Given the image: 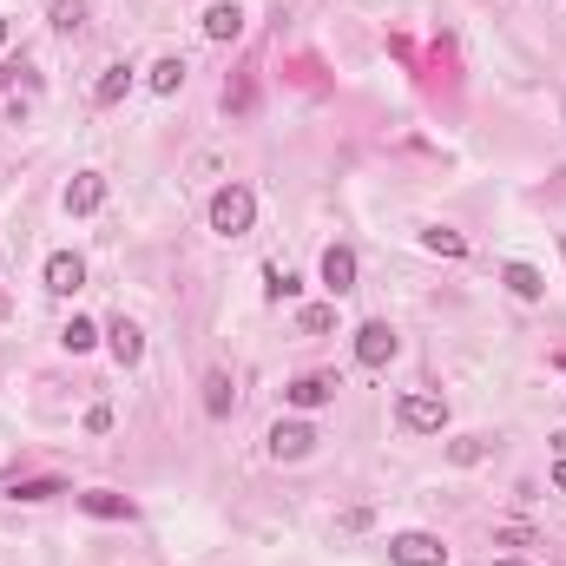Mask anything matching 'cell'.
Listing matches in <instances>:
<instances>
[{
	"label": "cell",
	"mask_w": 566,
	"mask_h": 566,
	"mask_svg": "<svg viewBox=\"0 0 566 566\" xmlns=\"http://www.w3.org/2000/svg\"><path fill=\"white\" fill-rule=\"evenodd\" d=\"M205 218H211V231H218V237H244L257 224V191L251 185H218Z\"/></svg>",
	"instance_id": "1"
},
{
	"label": "cell",
	"mask_w": 566,
	"mask_h": 566,
	"mask_svg": "<svg viewBox=\"0 0 566 566\" xmlns=\"http://www.w3.org/2000/svg\"><path fill=\"white\" fill-rule=\"evenodd\" d=\"M395 422L409 428V435H441V428H448V402H441V395H402V409H395Z\"/></svg>",
	"instance_id": "2"
},
{
	"label": "cell",
	"mask_w": 566,
	"mask_h": 566,
	"mask_svg": "<svg viewBox=\"0 0 566 566\" xmlns=\"http://www.w3.org/2000/svg\"><path fill=\"white\" fill-rule=\"evenodd\" d=\"M389 560L395 566H448V547L435 534H422V527H409V534L389 540Z\"/></svg>",
	"instance_id": "3"
},
{
	"label": "cell",
	"mask_w": 566,
	"mask_h": 566,
	"mask_svg": "<svg viewBox=\"0 0 566 566\" xmlns=\"http://www.w3.org/2000/svg\"><path fill=\"white\" fill-rule=\"evenodd\" d=\"M395 349H402V343H395V330L382 323V316L356 330V362H362V369H389V362H395Z\"/></svg>",
	"instance_id": "4"
},
{
	"label": "cell",
	"mask_w": 566,
	"mask_h": 566,
	"mask_svg": "<svg viewBox=\"0 0 566 566\" xmlns=\"http://www.w3.org/2000/svg\"><path fill=\"white\" fill-rule=\"evenodd\" d=\"M106 349H112V362H119V369H139V356H145V330L132 323V316H112V323H106Z\"/></svg>",
	"instance_id": "5"
},
{
	"label": "cell",
	"mask_w": 566,
	"mask_h": 566,
	"mask_svg": "<svg viewBox=\"0 0 566 566\" xmlns=\"http://www.w3.org/2000/svg\"><path fill=\"white\" fill-rule=\"evenodd\" d=\"M310 448H316V428L310 422H277V428H270V455H277V461H303Z\"/></svg>",
	"instance_id": "6"
},
{
	"label": "cell",
	"mask_w": 566,
	"mask_h": 566,
	"mask_svg": "<svg viewBox=\"0 0 566 566\" xmlns=\"http://www.w3.org/2000/svg\"><path fill=\"white\" fill-rule=\"evenodd\" d=\"M60 205L73 211V218H86V211H99V205H106V178H99V172H79L73 185H66V198H60Z\"/></svg>",
	"instance_id": "7"
},
{
	"label": "cell",
	"mask_w": 566,
	"mask_h": 566,
	"mask_svg": "<svg viewBox=\"0 0 566 566\" xmlns=\"http://www.w3.org/2000/svg\"><path fill=\"white\" fill-rule=\"evenodd\" d=\"M323 283H330L336 297L356 290V251H349V244H330V251H323Z\"/></svg>",
	"instance_id": "8"
},
{
	"label": "cell",
	"mask_w": 566,
	"mask_h": 566,
	"mask_svg": "<svg viewBox=\"0 0 566 566\" xmlns=\"http://www.w3.org/2000/svg\"><path fill=\"white\" fill-rule=\"evenodd\" d=\"M79 283H86V264H79L73 251H53L47 257V290H53V297H73Z\"/></svg>",
	"instance_id": "9"
},
{
	"label": "cell",
	"mask_w": 566,
	"mask_h": 566,
	"mask_svg": "<svg viewBox=\"0 0 566 566\" xmlns=\"http://www.w3.org/2000/svg\"><path fill=\"white\" fill-rule=\"evenodd\" d=\"M330 395H336V376H297L283 389V402H290V409H323Z\"/></svg>",
	"instance_id": "10"
},
{
	"label": "cell",
	"mask_w": 566,
	"mask_h": 566,
	"mask_svg": "<svg viewBox=\"0 0 566 566\" xmlns=\"http://www.w3.org/2000/svg\"><path fill=\"white\" fill-rule=\"evenodd\" d=\"M237 33H244V7H237V0L205 7V40H237Z\"/></svg>",
	"instance_id": "11"
},
{
	"label": "cell",
	"mask_w": 566,
	"mask_h": 566,
	"mask_svg": "<svg viewBox=\"0 0 566 566\" xmlns=\"http://www.w3.org/2000/svg\"><path fill=\"white\" fill-rule=\"evenodd\" d=\"M79 507H86L93 520H132V501H126V494H112V488H86V494H79Z\"/></svg>",
	"instance_id": "12"
},
{
	"label": "cell",
	"mask_w": 566,
	"mask_h": 566,
	"mask_svg": "<svg viewBox=\"0 0 566 566\" xmlns=\"http://www.w3.org/2000/svg\"><path fill=\"white\" fill-rule=\"evenodd\" d=\"M501 283L514 290L520 303H540V297H547V277H540L534 264H507V270H501Z\"/></svg>",
	"instance_id": "13"
},
{
	"label": "cell",
	"mask_w": 566,
	"mask_h": 566,
	"mask_svg": "<svg viewBox=\"0 0 566 566\" xmlns=\"http://www.w3.org/2000/svg\"><path fill=\"white\" fill-rule=\"evenodd\" d=\"M126 93H132V66H106V73L93 79V106H119Z\"/></svg>",
	"instance_id": "14"
},
{
	"label": "cell",
	"mask_w": 566,
	"mask_h": 566,
	"mask_svg": "<svg viewBox=\"0 0 566 566\" xmlns=\"http://www.w3.org/2000/svg\"><path fill=\"white\" fill-rule=\"evenodd\" d=\"M231 402H237L231 376H224V369H211V376H205V415H211V422H224V415H231Z\"/></svg>",
	"instance_id": "15"
},
{
	"label": "cell",
	"mask_w": 566,
	"mask_h": 566,
	"mask_svg": "<svg viewBox=\"0 0 566 566\" xmlns=\"http://www.w3.org/2000/svg\"><path fill=\"white\" fill-rule=\"evenodd\" d=\"M422 244H428L435 257H468V237H461V231H448V224H428V231H422Z\"/></svg>",
	"instance_id": "16"
},
{
	"label": "cell",
	"mask_w": 566,
	"mask_h": 566,
	"mask_svg": "<svg viewBox=\"0 0 566 566\" xmlns=\"http://www.w3.org/2000/svg\"><path fill=\"white\" fill-rule=\"evenodd\" d=\"M145 79H152V93H178V86H185V60H178V53H165Z\"/></svg>",
	"instance_id": "17"
},
{
	"label": "cell",
	"mask_w": 566,
	"mask_h": 566,
	"mask_svg": "<svg viewBox=\"0 0 566 566\" xmlns=\"http://www.w3.org/2000/svg\"><path fill=\"white\" fill-rule=\"evenodd\" d=\"M448 461H455V468H474V461H488V435H461V441H448Z\"/></svg>",
	"instance_id": "18"
},
{
	"label": "cell",
	"mask_w": 566,
	"mask_h": 566,
	"mask_svg": "<svg viewBox=\"0 0 566 566\" xmlns=\"http://www.w3.org/2000/svg\"><path fill=\"white\" fill-rule=\"evenodd\" d=\"M494 547H540V534L527 520H501V527H494Z\"/></svg>",
	"instance_id": "19"
},
{
	"label": "cell",
	"mask_w": 566,
	"mask_h": 566,
	"mask_svg": "<svg viewBox=\"0 0 566 566\" xmlns=\"http://www.w3.org/2000/svg\"><path fill=\"white\" fill-rule=\"evenodd\" d=\"M297 290H303V283H297V277H290V270H277V264H264V297H270V303H283V297H297Z\"/></svg>",
	"instance_id": "20"
},
{
	"label": "cell",
	"mask_w": 566,
	"mask_h": 566,
	"mask_svg": "<svg viewBox=\"0 0 566 566\" xmlns=\"http://www.w3.org/2000/svg\"><path fill=\"white\" fill-rule=\"evenodd\" d=\"M60 343L73 349V356H86V349L99 343V330H93V323H86V316H73V323H66V330H60Z\"/></svg>",
	"instance_id": "21"
},
{
	"label": "cell",
	"mask_w": 566,
	"mask_h": 566,
	"mask_svg": "<svg viewBox=\"0 0 566 566\" xmlns=\"http://www.w3.org/2000/svg\"><path fill=\"white\" fill-rule=\"evenodd\" d=\"M53 27L79 33V27H86V0H53Z\"/></svg>",
	"instance_id": "22"
},
{
	"label": "cell",
	"mask_w": 566,
	"mask_h": 566,
	"mask_svg": "<svg viewBox=\"0 0 566 566\" xmlns=\"http://www.w3.org/2000/svg\"><path fill=\"white\" fill-rule=\"evenodd\" d=\"M53 494H66L60 481H14V501H53Z\"/></svg>",
	"instance_id": "23"
},
{
	"label": "cell",
	"mask_w": 566,
	"mask_h": 566,
	"mask_svg": "<svg viewBox=\"0 0 566 566\" xmlns=\"http://www.w3.org/2000/svg\"><path fill=\"white\" fill-rule=\"evenodd\" d=\"M251 99H257V86H251V79H237V86H224V112H251Z\"/></svg>",
	"instance_id": "24"
},
{
	"label": "cell",
	"mask_w": 566,
	"mask_h": 566,
	"mask_svg": "<svg viewBox=\"0 0 566 566\" xmlns=\"http://www.w3.org/2000/svg\"><path fill=\"white\" fill-rule=\"evenodd\" d=\"M106 428H112V409H106V402H99V409H86V435H106Z\"/></svg>",
	"instance_id": "25"
},
{
	"label": "cell",
	"mask_w": 566,
	"mask_h": 566,
	"mask_svg": "<svg viewBox=\"0 0 566 566\" xmlns=\"http://www.w3.org/2000/svg\"><path fill=\"white\" fill-rule=\"evenodd\" d=\"M553 488H560V494H566V455H560V461H553Z\"/></svg>",
	"instance_id": "26"
},
{
	"label": "cell",
	"mask_w": 566,
	"mask_h": 566,
	"mask_svg": "<svg viewBox=\"0 0 566 566\" xmlns=\"http://www.w3.org/2000/svg\"><path fill=\"white\" fill-rule=\"evenodd\" d=\"M7 33H14V27H7V20H0V47H7Z\"/></svg>",
	"instance_id": "27"
},
{
	"label": "cell",
	"mask_w": 566,
	"mask_h": 566,
	"mask_svg": "<svg viewBox=\"0 0 566 566\" xmlns=\"http://www.w3.org/2000/svg\"><path fill=\"white\" fill-rule=\"evenodd\" d=\"M494 566H527V560H494Z\"/></svg>",
	"instance_id": "28"
},
{
	"label": "cell",
	"mask_w": 566,
	"mask_h": 566,
	"mask_svg": "<svg viewBox=\"0 0 566 566\" xmlns=\"http://www.w3.org/2000/svg\"><path fill=\"white\" fill-rule=\"evenodd\" d=\"M560 251H566V237H560Z\"/></svg>",
	"instance_id": "29"
}]
</instances>
